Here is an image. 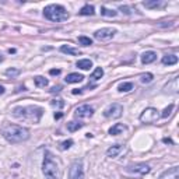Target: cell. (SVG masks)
Masks as SVG:
<instances>
[{
    "instance_id": "cell-15",
    "label": "cell",
    "mask_w": 179,
    "mask_h": 179,
    "mask_svg": "<svg viewBox=\"0 0 179 179\" xmlns=\"http://www.w3.org/2000/svg\"><path fill=\"white\" fill-rule=\"evenodd\" d=\"M146 8H160L165 6V2H161V0H146L143 3Z\"/></svg>"
},
{
    "instance_id": "cell-17",
    "label": "cell",
    "mask_w": 179,
    "mask_h": 179,
    "mask_svg": "<svg viewBox=\"0 0 179 179\" xmlns=\"http://www.w3.org/2000/svg\"><path fill=\"white\" fill-rule=\"evenodd\" d=\"M162 64H165V66H172V64H176L178 63V56L175 55H165L162 56Z\"/></svg>"
},
{
    "instance_id": "cell-7",
    "label": "cell",
    "mask_w": 179,
    "mask_h": 179,
    "mask_svg": "<svg viewBox=\"0 0 179 179\" xmlns=\"http://www.w3.org/2000/svg\"><path fill=\"white\" fill-rule=\"evenodd\" d=\"M122 113H123V106H122L120 104H118V102L111 104V105H109L108 108L104 111L105 118H109V119H118V118H120Z\"/></svg>"
},
{
    "instance_id": "cell-35",
    "label": "cell",
    "mask_w": 179,
    "mask_h": 179,
    "mask_svg": "<svg viewBox=\"0 0 179 179\" xmlns=\"http://www.w3.org/2000/svg\"><path fill=\"white\" fill-rule=\"evenodd\" d=\"M60 91H62L60 85H55V87H52V90H50V92H52V94H55V92H60Z\"/></svg>"
},
{
    "instance_id": "cell-27",
    "label": "cell",
    "mask_w": 179,
    "mask_h": 179,
    "mask_svg": "<svg viewBox=\"0 0 179 179\" xmlns=\"http://www.w3.org/2000/svg\"><path fill=\"white\" fill-rule=\"evenodd\" d=\"M79 43L81 46H90V45H92V41H91V38L81 35V37H79Z\"/></svg>"
},
{
    "instance_id": "cell-16",
    "label": "cell",
    "mask_w": 179,
    "mask_h": 179,
    "mask_svg": "<svg viewBox=\"0 0 179 179\" xmlns=\"http://www.w3.org/2000/svg\"><path fill=\"white\" fill-rule=\"evenodd\" d=\"M125 130H126V126L125 125H122V123H115L113 126L109 129V134L111 136H118V134H120V133H123Z\"/></svg>"
},
{
    "instance_id": "cell-25",
    "label": "cell",
    "mask_w": 179,
    "mask_h": 179,
    "mask_svg": "<svg viewBox=\"0 0 179 179\" xmlns=\"http://www.w3.org/2000/svg\"><path fill=\"white\" fill-rule=\"evenodd\" d=\"M101 14H102V16H105V17H116L118 11L109 10V8H106V7H101Z\"/></svg>"
},
{
    "instance_id": "cell-19",
    "label": "cell",
    "mask_w": 179,
    "mask_h": 179,
    "mask_svg": "<svg viewBox=\"0 0 179 179\" xmlns=\"http://www.w3.org/2000/svg\"><path fill=\"white\" fill-rule=\"evenodd\" d=\"M60 52L63 53H67V55H80V50L79 49H74V48L69 46V45H63V46H60Z\"/></svg>"
},
{
    "instance_id": "cell-39",
    "label": "cell",
    "mask_w": 179,
    "mask_h": 179,
    "mask_svg": "<svg viewBox=\"0 0 179 179\" xmlns=\"http://www.w3.org/2000/svg\"><path fill=\"white\" fill-rule=\"evenodd\" d=\"M4 91H6L4 87H3V85H0V95H2V94H4Z\"/></svg>"
},
{
    "instance_id": "cell-34",
    "label": "cell",
    "mask_w": 179,
    "mask_h": 179,
    "mask_svg": "<svg viewBox=\"0 0 179 179\" xmlns=\"http://www.w3.org/2000/svg\"><path fill=\"white\" fill-rule=\"evenodd\" d=\"M49 74L50 76H59L60 70H59V69H52V70H49Z\"/></svg>"
},
{
    "instance_id": "cell-26",
    "label": "cell",
    "mask_w": 179,
    "mask_h": 179,
    "mask_svg": "<svg viewBox=\"0 0 179 179\" xmlns=\"http://www.w3.org/2000/svg\"><path fill=\"white\" fill-rule=\"evenodd\" d=\"M102 76H104V70H102V67H97L94 71H92L91 79H92V80H100Z\"/></svg>"
},
{
    "instance_id": "cell-8",
    "label": "cell",
    "mask_w": 179,
    "mask_h": 179,
    "mask_svg": "<svg viewBox=\"0 0 179 179\" xmlns=\"http://www.w3.org/2000/svg\"><path fill=\"white\" fill-rule=\"evenodd\" d=\"M158 118H160V115L156 108H146L140 115V120L143 123H154L158 120Z\"/></svg>"
},
{
    "instance_id": "cell-14",
    "label": "cell",
    "mask_w": 179,
    "mask_h": 179,
    "mask_svg": "<svg viewBox=\"0 0 179 179\" xmlns=\"http://www.w3.org/2000/svg\"><path fill=\"white\" fill-rule=\"evenodd\" d=\"M64 80H66L67 84H76V83H81L84 80V76L79 73H70V74H67Z\"/></svg>"
},
{
    "instance_id": "cell-11",
    "label": "cell",
    "mask_w": 179,
    "mask_h": 179,
    "mask_svg": "<svg viewBox=\"0 0 179 179\" xmlns=\"http://www.w3.org/2000/svg\"><path fill=\"white\" fill-rule=\"evenodd\" d=\"M160 179H179V168L178 166H172V168L164 171L161 174Z\"/></svg>"
},
{
    "instance_id": "cell-40",
    "label": "cell",
    "mask_w": 179,
    "mask_h": 179,
    "mask_svg": "<svg viewBox=\"0 0 179 179\" xmlns=\"http://www.w3.org/2000/svg\"><path fill=\"white\" fill-rule=\"evenodd\" d=\"M0 62H3V56L2 55H0Z\"/></svg>"
},
{
    "instance_id": "cell-5",
    "label": "cell",
    "mask_w": 179,
    "mask_h": 179,
    "mask_svg": "<svg viewBox=\"0 0 179 179\" xmlns=\"http://www.w3.org/2000/svg\"><path fill=\"white\" fill-rule=\"evenodd\" d=\"M116 29L115 28H101L98 29V31L94 32V38L97 41H100V42H106V41H111L113 37L116 35Z\"/></svg>"
},
{
    "instance_id": "cell-20",
    "label": "cell",
    "mask_w": 179,
    "mask_h": 179,
    "mask_svg": "<svg viewBox=\"0 0 179 179\" xmlns=\"http://www.w3.org/2000/svg\"><path fill=\"white\" fill-rule=\"evenodd\" d=\"M133 87H134V85H133L132 81H126V83H120L118 90L120 92H129V91H132V90H133Z\"/></svg>"
},
{
    "instance_id": "cell-33",
    "label": "cell",
    "mask_w": 179,
    "mask_h": 179,
    "mask_svg": "<svg viewBox=\"0 0 179 179\" xmlns=\"http://www.w3.org/2000/svg\"><path fill=\"white\" fill-rule=\"evenodd\" d=\"M119 8H120V11H123L125 14H127V16H130V14H132V11H130V8L127 7V6H120Z\"/></svg>"
},
{
    "instance_id": "cell-2",
    "label": "cell",
    "mask_w": 179,
    "mask_h": 179,
    "mask_svg": "<svg viewBox=\"0 0 179 179\" xmlns=\"http://www.w3.org/2000/svg\"><path fill=\"white\" fill-rule=\"evenodd\" d=\"M14 116L23 120H29L38 123L43 113V109L41 106H35V105H29V106H16L14 108Z\"/></svg>"
},
{
    "instance_id": "cell-32",
    "label": "cell",
    "mask_w": 179,
    "mask_h": 179,
    "mask_svg": "<svg viewBox=\"0 0 179 179\" xmlns=\"http://www.w3.org/2000/svg\"><path fill=\"white\" fill-rule=\"evenodd\" d=\"M71 146H73V140L69 139V140H66V141H63L60 144V150H69Z\"/></svg>"
},
{
    "instance_id": "cell-28",
    "label": "cell",
    "mask_w": 179,
    "mask_h": 179,
    "mask_svg": "<svg viewBox=\"0 0 179 179\" xmlns=\"http://www.w3.org/2000/svg\"><path fill=\"white\" fill-rule=\"evenodd\" d=\"M6 76L7 77H11V79H14V77H17V76H20V70L18 69H7L6 70Z\"/></svg>"
},
{
    "instance_id": "cell-30",
    "label": "cell",
    "mask_w": 179,
    "mask_h": 179,
    "mask_svg": "<svg viewBox=\"0 0 179 179\" xmlns=\"http://www.w3.org/2000/svg\"><path fill=\"white\" fill-rule=\"evenodd\" d=\"M172 111H174V104H171V105L166 106V108L162 111V113H161V116H162V118H168V116L172 113Z\"/></svg>"
},
{
    "instance_id": "cell-13",
    "label": "cell",
    "mask_w": 179,
    "mask_h": 179,
    "mask_svg": "<svg viewBox=\"0 0 179 179\" xmlns=\"http://www.w3.org/2000/svg\"><path fill=\"white\" fill-rule=\"evenodd\" d=\"M122 151H123V146L122 144H113L112 147H109L108 150H106V156L111 157V158H115V157H118Z\"/></svg>"
},
{
    "instance_id": "cell-1",
    "label": "cell",
    "mask_w": 179,
    "mask_h": 179,
    "mask_svg": "<svg viewBox=\"0 0 179 179\" xmlns=\"http://www.w3.org/2000/svg\"><path fill=\"white\" fill-rule=\"evenodd\" d=\"M2 134L11 144H18V143L27 141L29 139L28 129L18 126V125H11V123H6L2 127Z\"/></svg>"
},
{
    "instance_id": "cell-36",
    "label": "cell",
    "mask_w": 179,
    "mask_h": 179,
    "mask_svg": "<svg viewBox=\"0 0 179 179\" xmlns=\"http://www.w3.org/2000/svg\"><path fill=\"white\" fill-rule=\"evenodd\" d=\"M162 141L165 143V144H172V140L171 139H166V137H165V139H162Z\"/></svg>"
},
{
    "instance_id": "cell-21",
    "label": "cell",
    "mask_w": 179,
    "mask_h": 179,
    "mask_svg": "<svg viewBox=\"0 0 179 179\" xmlns=\"http://www.w3.org/2000/svg\"><path fill=\"white\" fill-rule=\"evenodd\" d=\"M169 88H172L171 92H174V94H176V92H178V77H175L171 83H168V84L165 85V92H168Z\"/></svg>"
},
{
    "instance_id": "cell-10",
    "label": "cell",
    "mask_w": 179,
    "mask_h": 179,
    "mask_svg": "<svg viewBox=\"0 0 179 179\" xmlns=\"http://www.w3.org/2000/svg\"><path fill=\"white\" fill-rule=\"evenodd\" d=\"M127 171L129 172H133V174H139V175H146L151 171L150 165L148 164H144V162H137V164H130L127 166Z\"/></svg>"
},
{
    "instance_id": "cell-29",
    "label": "cell",
    "mask_w": 179,
    "mask_h": 179,
    "mask_svg": "<svg viewBox=\"0 0 179 179\" xmlns=\"http://www.w3.org/2000/svg\"><path fill=\"white\" fill-rule=\"evenodd\" d=\"M153 79H154V76H153L151 73H146V74H143L141 79H140V80H141L143 84H148V83L153 81Z\"/></svg>"
},
{
    "instance_id": "cell-12",
    "label": "cell",
    "mask_w": 179,
    "mask_h": 179,
    "mask_svg": "<svg viewBox=\"0 0 179 179\" xmlns=\"http://www.w3.org/2000/svg\"><path fill=\"white\" fill-rule=\"evenodd\" d=\"M156 59H157V53L154 52V50H147V52H144L141 55V63L150 64V63H153V62H156Z\"/></svg>"
},
{
    "instance_id": "cell-4",
    "label": "cell",
    "mask_w": 179,
    "mask_h": 179,
    "mask_svg": "<svg viewBox=\"0 0 179 179\" xmlns=\"http://www.w3.org/2000/svg\"><path fill=\"white\" fill-rule=\"evenodd\" d=\"M43 17L49 21L53 23H62L69 20L67 10L60 4H49L43 8Z\"/></svg>"
},
{
    "instance_id": "cell-31",
    "label": "cell",
    "mask_w": 179,
    "mask_h": 179,
    "mask_svg": "<svg viewBox=\"0 0 179 179\" xmlns=\"http://www.w3.org/2000/svg\"><path fill=\"white\" fill-rule=\"evenodd\" d=\"M50 105H52L53 108H63L64 102L62 100H52V101H50Z\"/></svg>"
},
{
    "instance_id": "cell-18",
    "label": "cell",
    "mask_w": 179,
    "mask_h": 179,
    "mask_svg": "<svg viewBox=\"0 0 179 179\" xmlns=\"http://www.w3.org/2000/svg\"><path fill=\"white\" fill-rule=\"evenodd\" d=\"M76 66L81 70H90L92 67V62L90 59H81V60H77Z\"/></svg>"
},
{
    "instance_id": "cell-24",
    "label": "cell",
    "mask_w": 179,
    "mask_h": 179,
    "mask_svg": "<svg viewBox=\"0 0 179 179\" xmlns=\"http://www.w3.org/2000/svg\"><path fill=\"white\" fill-rule=\"evenodd\" d=\"M81 127H83V123H80V122H69V123H67V130H69V132H71V133H73V132H77V130H79V129H81Z\"/></svg>"
},
{
    "instance_id": "cell-38",
    "label": "cell",
    "mask_w": 179,
    "mask_h": 179,
    "mask_svg": "<svg viewBox=\"0 0 179 179\" xmlns=\"http://www.w3.org/2000/svg\"><path fill=\"white\" fill-rule=\"evenodd\" d=\"M71 92H73L74 95H77V94H81V90H73Z\"/></svg>"
},
{
    "instance_id": "cell-22",
    "label": "cell",
    "mask_w": 179,
    "mask_h": 179,
    "mask_svg": "<svg viewBox=\"0 0 179 179\" xmlns=\"http://www.w3.org/2000/svg\"><path fill=\"white\" fill-rule=\"evenodd\" d=\"M80 16H92V14L95 13L94 11V6H90V4H85L84 7L81 8V10L79 11Z\"/></svg>"
},
{
    "instance_id": "cell-9",
    "label": "cell",
    "mask_w": 179,
    "mask_h": 179,
    "mask_svg": "<svg viewBox=\"0 0 179 179\" xmlns=\"http://www.w3.org/2000/svg\"><path fill=\"white\" fill-rule=\"evenodd\" d=\"M94 115V108H92L91 105H87V104H84V105H80L79 108H76V111H74V116H76L77 119H87V118H91V116Z\"/></svg>"
},
{
    "instance_id": "cell-6",
    "label": "cell",
    "mask_w": 179,
    "mask_h": 179,
    "mask_svg": "<svg viewBox=\"0 0 179 179\" xmlns=\"http://www.w3.org/2000/svg\"><path fill=\"white\" fill-rule=\"evenodd\" d=\"M70 179H84V168H83V161L77 160L71 164L70 171H69Z\"/></svg>"
},
{
    "instance_id": "cell-37",
    "label": "cell",
    "mask_w": 179,
    "mask_h": 179,
    "mask_svg": "<svg viewBox=\"0 0 179 179\" xmlns=\"http://www.w3.org/2000/svg\"><path fill=\"white\" fill-rule=\"evenodd\" d=\"M62 116H63V113H60V112H59V113H55V119H60Z\"/></svg>"
},
{
    "instance_id": "cell-3",
    "label": "cell",
    "mask_w": 179,
    "mask_h": 179,
    "mask_svg": "<svg viewBox=\"0 0 179 179\" xmlns=\"http://www.w3.org/2000/svg\"><path fill=\"white\" fill-rule=\"evenodd\" d=\"M42 172L46 179H59L60 178V169L59 164L55 160L53 154L50 151H45L43 162H42Z\"/></svg>"
},
{
    "instance_id": "cell-23",
    "label": "cell",
    "mask_w": 179,
    "mask_h": 179,
    "mask_svg": "<svg viewBox=\"0 0 179 179\" xmlns=\"http://www.w3.org/2000/svg\"><path fill=\"white\" fill-rule=\"evenodd\" d=\"M34 83H35V85L37 87H46L48 84H49V81H48L45 77L42 76H37V77H34Z\"/></svg>"
}]
</instances>
